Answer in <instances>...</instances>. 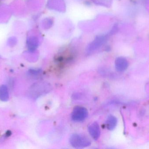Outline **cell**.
<instances>
[{"mask_svg":"<svg viewBox=\"0 0 149 149\" xmlns=\"http://www.w3.org/2000/svg\"><path fill=\"white\" fill-rule=\"evenodd\" d=\"M70 143L75 148H83L90 146L91 141L87 136L79 134H73L70 139Z\"/></svg>","mask_w":149,"mask_h":149,"instance_id":"6da1fadb","label":"cell"},{"mask_svg":"<svg viewBox=\"0 0 149 149\" xmlns=\"http://www.w3.org/2000/svg\"><path fill=\"white\" fill-rule=\"evenodd\" d=\"M88 115V112L85 108L76 106L74 108L72 113V120L75 122H82L86 119Z\"/></svg>","mask_w":149,"mask_h":149,"instance_id":"7a4b0ae2","label":"cell"},{"mask_svg":"<svg viewBox=\"0 0 149 149\" xmlns=\"http://www.w3.org/2000/svg\"><path fill=\"white\" fill-rule=\"evenodd\" d=\"M107 37L104 36L97 37L92 43H90L86 49L87 54H91L103 45L107 41Z\"/></svg>","mask_w":149,"mask_h":149,"instance_id":"3957f363","label":"cell"},{"mask_svg":"<svg viewBox=\"0 0 149 149\" xmlns=\"http://www.w3.org/2000/svg\"><path fill=\"white\" fill-rule=\"evenodd\" d=\"M88 131L90 136L94 140L96 141L100 135V129L99 124L97 122H93L89 125Z\"/></svg>","mask_w":149,"mask_h":149,"instance_id":"277c9868","label":"cell"},{"mask_svg":"<svg viewBox=\"0 0 149 149\" xmlns=\"http://www.w3.org/2000/svg\"><path fill=\"white\" fill-rule=\"evenodd\" d=\"M128 66V62L126 59L122 57L116 59L115 61V67L118 71H124L127 68Z\"/></svg>","mask_w":149,"mask_h":149,"instance_id":"5b68a950","label":"cell"},{"mask_svg":"<svg viewBox=\"0 0 149 149\" xmlns=\"http://www.w3.org/2000/svg\"><path fill=\"white\" fill-rule=\"evenodd\" d=\"M117 120L113 115H110L108 117L106 121V127L109 130L114 129L117 125Z\"/></svg>","mask_w":149,"mask_h":149,"instance_id":"8992f818","label":"cell"},{"mask_svg":"<svg viewBox=\"0 0 149 149\" xmlns=\"http://www.w3.org/2000/svg\"><path fill=\"white\" fill-rule=\"evenodd\" d=\"M9 98V93L8 87L5 85L0 86V100L3 101H7Z\"/></svg>","mask_w":149,"mask_h":149,"instance_id":"52a82bcc","label":"cell"},{"mask_svg":"<svg viewBox=\"0 0 149 149\" xmlns=\"http://www.w3.org/2000/svg\"><path fill=\"white\" fill-rule=\"evenodd\" d=\"M42 72V70L40 69H31L28 71V74L30 77L36 78L40 76Z\"/></svg>","mask_w":149,"mask_h":149,"instance_id":"ba28073f","label":"cell"}]
</instances>
